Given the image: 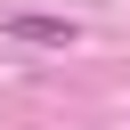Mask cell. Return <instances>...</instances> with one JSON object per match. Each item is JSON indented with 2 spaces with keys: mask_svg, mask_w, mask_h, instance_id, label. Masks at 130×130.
I'll return each instance as SVG.
<instances>
[{
  "mask_svg": "<svg viewBox=\"0 0 130 130\" xmlns=\"http://www.w3.org/2000/svg\"><path fill=\"white\" fill-rule=\"evenodd\" d=\"M8 32H16V41H32V49H73V41H81V24H73V16H8Z\"/></svg>",
  "mask_w": 130,
  "mask_h": 130,
  "instance_id": "cell-1",
  "label": "cell"
}]
</instances>
